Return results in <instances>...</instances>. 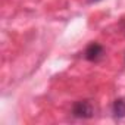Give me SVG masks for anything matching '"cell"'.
I'll return each mask as SVG.
<instances>
[{"instance_id":"obj_1","label":"cell","mask_w":125,"mask_h":125,"mask_svg":"<svg viewBox=\"0 0 125 125\" xmlns=\"http://www.w3.org/2000/svg\"><path fill=\"white\" fill-rule=\"evenodd\" d=\"M72 115L80 119H88L94 115V106L90 100H80L75 102L72 106Z\"/></svg>"},{"instance_id":"obj_2","label":"cell","mask_w":125,"mask_h":125,"mask_svg":"<svg viewBox=\"0 0 125 125\" xmlns=\"http://www.w3.org/2000/svg\"><path fill=\"white\" fill-rule=\"evenodd\" d=\"M103 56H104V49L99 43L88 44L85 52H84V57L90 62H99L100 59H103Z\"/></svg>"},{"instance_id":"obj_3","label":"cell","mask_w":125,"mask_h":125,"mask_svg":"<svg viewBox=\"0 0 125 125\" xmlns=\"http://www.w3.org/2000/svg\"><path fill=\"white\" fill-rule=\"evenodd\" d=\"M112 113L115 118H125V97H119L112 103Z\"/></svg>"},{"instance_id":"obj_4","label":"cell","mask_w":125,"mask_h":125,"mask_svg":"<svg viewBox=\"0 0 125 125\" xmlns=\"http://www.w3.org/2000/svg\"><path fill=\"white\" fill-rule=\"evenodd\" d=\"M90 2H100V0H90Z\"/></svg>"},{"instance_id":"obj_5","label":"cell","mask_w":125,"mask_h":125,"mask_svg":"<svg viewBox=\"0 0 125 125\" xmlns=\"http://www.w3.org/2000/svg\"><path fill=\"white\" fill-rule=\"evenodd\" d=\"M122 27H124V30H125V22H122Z\"/></svg>"}]
</instances>
